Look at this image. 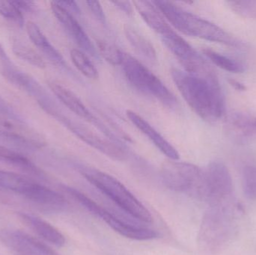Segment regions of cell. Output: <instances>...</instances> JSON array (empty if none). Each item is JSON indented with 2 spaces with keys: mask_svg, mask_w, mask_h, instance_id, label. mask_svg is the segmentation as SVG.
Instances as JSON below:
<instances>
[{
  "mask_svg": "<svg viewBox=\"0 0 256 255\" xmlns=\"http://www.w3.org/2000/svg\"><path fill=\"white\" fill-rule=\"evenodd\" d=\"M0 190L15 203L14 196L43 212L58 214L68 208L67 199L55 190L38 182L32 177L0 170Z\"/></svg>",
  "mask_w": 256,
  "mask_h": 255,
  "instance_id": "7a4b0ae2",
  "label": "cell"
},
{
  "mask_svg": "<svg viewBox=\"0 0 256 255\" xmlns=\"http://www.w3.org/2000/svg\"><path fill=\"white\" fill-rule=\"evenodd\" d=\"M98 52L106 61L112 65H121L124 52L106 41L99 40L97 42Z\"/></svg>",
  "mask_w": 256,
  "mask_h": 255,
  "instance_id": "4316f807",
  "label": "cell"
},
{
  "mask_svg": "<svg viewBox=\"0 0 256 255\" xmlns=\"http://www.w3.org/2000/svg\"><path fill=\"white\" fill-rule=\"evenodd\" d=\"M171 76L188 106L202 119L212 123L221 118L225 106L216 75L200 76L172 68Z\"/></svg>",
  "mask_w": 256,
  "mask_h": 255,
  "instance_id": "6da1fadb",
  "label": "cell"
},
{
  "mask_svg": "<svg viewBox=\"0 0 256 255\" xmlns=\"http://www.w3.org/2000/svg\"><path fill=\"white\" fill-rule=\"evenodd\" d=\"M244 193L248 199H256V167L246 166L244 169L242 178Z\"/></svg>",
  "mask_w": 256,
  "mask_h": 255,
  "instance_id": "f1b7e54d",
  "label": "cell"
},
{
  "mask_svg": "<svg viewBox=\"0 0 256 255\" xmlns=\"http://www.w3.org/2000/svg\"><path fill=\"white\" fill-rule=\"evenodd\" d=\"M166 47L174 55L185 71L200 76L216 74L210 64L172 27L160 34Z\"/></svg>",
  "mask_w": 256,
  "mask_h": 255,
  "instance_id": "9c48e42d",
  "label": "cell"
},
{
  "mask_svg": "<svg viewBox=\"0 0 256 255\" xmlns=\"http://www.w3.org/2000/svg\"><path fill=\"white\" fill-rule=\"evenodd\" d=\"M204 55L208 59L210 60L215 65L219 67L220 68L226 70V71L231 72L234 73H242L245 70L244 66L242 63L222 55L216 51L212 50L210 49H203Z\"/></svg>",
  "mask_w": 256,
  "mask_h": 255,
  "instance_id": "d4e9b609",
  "label": "cell"
},
{
  "mask_svg": "<svg viewBox=\"0 0 256 255\" xmlns=\"http://www.w3.org/2000/svg\"><path fill=\"white\" fill-rule=\"evenodd\" d=\"M62 188L88 212L102 219L110 228L121 236L128 239L138 241H152L158 238V234L155 231L147 228L135 226L124 221V220H121L116 216L111 214L109 211L98 205L88 196L78 191L76 189L72 188L67 186H62Z\"/></svg>",
  "mask_w": 256,
  "mask_h": 255,
  "instance_id": "ba28073f",
  "label": "cell"
},
{
  "mask_svg": "<svg viewBox=\"0 0 256 255\" xmlns=\"http://www.w3.org/2000/svg\"><path fill=\"white\" fill-rule=\"evenodd\" d=\"M48 113L60 121L62 124L64 125V127H67L82 142L102 154H104L106 157L118 161H122L127 157V153L121 145L112 141L104 139L88 127H85L80 123L73 121L68 117L63 115L56 106L50 109Z\"/></svg>",
  "mask_w": 256,
  "mask_h": 255,
  "instance_id": "30bf717a",
  "label": "cell"
},
{
  "mask_svg": "<svg viewBox=\"0 0 256 255\" xmlns=\"http://www.w3.org/2000/svg\"><path fill=\"white\" fill-rule=\"evenodd\" d=\"M16 5L19 7L21 11H26V10H32L34 7V2L28 1H14Z\"/></svg>",
  "mask_w": 256,
  "mask_h": 255,
  "instance_id": "d590c367",
  "label": "cell"
},
{
  "mask_svg": "<svg viewBox=\"0 0 256 255\" xmlns=\"http://www.w3.org/2000/svg\"><path fill=\"white\" fill-rule=\"evenodd\" d=\"M168 23L179 31L192 37L226 46L240 47L242 43L216 24L203 19L172 1H153Z\"/></svg>",
  "mask_w": 256,
  "mask_h": 255,
  "instance_id": "3957f363",
  "label": "cell"
},
{
  "mask_svg": "<svg viewBox=\"0 0 256 255\" xmlns=\"http://www.w3.org/2000/svg\"><path fill=\"white\" fill-rule=\"evenodd\" d=\"M50 5L54 16L80 47L81 50L93 58H98L100 55L97 49L74 15L62 7L57 1H51Z\"/></svg>",
  "mask_w": 256,
  "mask_h": 255,
  "instance_id": "5bb4252c",
  "label": "cell"
},
{
  "mask_svg": "<svg viewBox=\"0 0 256 255\" xmlns=\"http://www.w3.org/2000/svg\"><path fill=\"white\" fill-rule=\"evenodd\" d=\"M22 235L27 243L37 252L39 255H60L55 250H52L49 246L39 241L37 238H33L24 232H22Z\"/></svg>",
  "mask_w": 256,
  "mask_h": 255,
  "instance_id": "4dcf8cb0",
  "label": "cell"
},
{
  "mask_svg": "<svg viewBox=\"0 0 256 255\" xmlns=\"http://www.w3.org/2000/svg\"><path fill=\"white\" fill-rule=\"evenodd\" d=\"M12 49L18 58L26 61L34 67L38 68H44L46 67V64L42 57L28 45L20 40H14L12 43Z\"/></svg>",
  "mask_w": 256,
  "mask_h": 255,
  "instance_id": "484cf974",
  "label": "cell"
},
{
  "mask_svg": "<svg viewBox=\"0 0 256 255\" xmlns=\"http://www.w3.org/2000/svg\"><path fill=\"white\" fill-rule=\"evenodd\" d=\"M204 200L209 206L230 205L233 191L232 179L226 166L214 161L204 171Z\"/></svg>",
  "mask_w": 256,
  "mask_h": 255,
  "instance_id": "8fae6325",
  "label": "cell"
},
{
  "mask_svg": "<svg viewBox=\"0 0 256 255\" xmlns=\"http://www.w3.org/2000/svg\"><path fill=\"white\" fill-rule=\"evenodd\" d=\"M48 85L54 95L73 113L96 126L104 134L109 137L112 142H118V139H116L115 136L110 130V129L106 127L102 121H99V119H98L88 110V108L82 103V100L72 90L56 81H50L48 82Z\"/></svg>",
  "mask_w": 256,
  "mask_h": 255,
  "instance_id": "4fadbf2b",
  "label": "cell"
},
{
  "mask_svg": "<svg viewBox=\"0 0 256 255\" xmlns=\"http://www.w3.org/2000/svg\"><path fill=\"white\" fill-rule=\"evenodd\" d=\"M228 7L240 16L256 19V1H228Z\"/></svg>",
  "mask_w": 256,
  "mask_h": 255,
  "instance_id": "f546056e",
  "label": "cell"
},
{
  "mask_svg": "<svg viewBox=\"0 0 256 255\" xmlns=\"http://www.w3.org/2000/svg\"><path fill=\"white\" fill-rule=\"evenodd\" d=\"M226 127L230 136L238 143H246L256 137L255 117L232 114L226 120Z\"/></svg>",
  "mask_w": 256,
  "mask_h": 255,
  "instance_id": "d6986e66",
  "label": "cell"
},
{
  "mask_svg": "<svg viewBox=\"0 0 256 255\" xmlns=\"http://www.w3.org/2000/svg\"><path fill=\"white\" fill-rule=\"evenodd\" d=\"M0 241L14 255H39L26 241L21 231L1 230Z\"/></svg>",
  "mask_w": 256,
  "mask_h": 255,
  "instance_id": "7402d4cb",
  "label": "cell"
},
{
  "mask_svg": "<svg viewBox=\"0 0 256 255\" xmlns=\"http://www.w3.org/2000/svg\"><path fill=\"white\" fill-rule=\"evenodd\" d=\"M27 34L31 40L32 43L51 61L58 67H62L64 70H68L67 63L63 58L62 54L57 50L56 48L48 40V37L44 34L43 31L39 28L38 25L34 22H27Z\"/></svg>",
  "mask_w": 256,
  "mask_h": 255,
  "instance_id": "ac0fdd59",
  "label": "cell"
},
{
  "mask_svg": "<svg viewBox=\"0 0 256 255\" xmlns=\"http://www.w3.org/2000/svg\"><path fill=\"white\" fill-rule=\"evenodd\" d=\"M122 68L126 79L135 89L150 96L170 108L177 104V98L166 85L148 67L130 54L124 52Z\"/></svg>",
  "mask_w": 256,
  "mask_h": 255,
  "instance_id": "8992f818",
  "label": "cell"
},
{
  "mask_svg": "<svg viewBox=\"0 0 256 255\" xmlns=\"http://www.w3.org/2000/svg\"><path fill=\"white\" fill-rule=\"evenodd\" d=\"M0 15L10 22L19 25L24 23V14L14 1L0 0Z\"/></svg>",
  "mask_w": 256,
  "mask_h": 255,
  "instance_id": "83f0119b",
  "label": "cell"
},
{
  "mask_svg": "<svg viewBox=\"0 0 256 255\" xmlns=\"http://www.w3.org/2000/svg\"><path fill=\"white\" fill-rule=\"evenodd\" d=\"M112 4L120 9L121 11L124 12L127 15H131L134 11L132 4L130 1H112Z\"/></svg>",
  "mask_w": 256,
  "mask_h": 255,
  "instance_id": "e575fe53",
  "label": "cell"
},
{
  "mask_svg": "<svg viewBox=\"0 0 256 255\" xmlns=\"http://www.w3.org/2000/svg\"><path fill=\"white\" fill-rule=\"evenodd\" d=\"M228 83L231 85L232 88H234V89L237 90L238 91H246V85H244L243 83H242L240 82H238V80H236L234 79H228Z\"/></svg>",
  "mask_w": 256,
  "mask_h": 255,
  "instance_id": "8d00e7d4",
  "label": "cell"
},
{
  "mask_svg": "<svg viewBox=\"0 0 256 255\" xmlns=\"http://www.w3.org/2000/svg\"><path fill=\"white\" fill-rule=\"evenodd\" d=\"M0 162L14 166L25 172L28 176L42 181H48V178L31 160L20 153L0 145Z\"/></svg>",
  "mask_w": 256,
  "mask_h": 255,
  "instance_id": "ffe728a7",
  "label": "cell"
},
{
  "mask_svg": "<svg viewBox=\"0 0 256 255\" xmlns=\"http://www.w3.org/2000/svg\"><path fill=\"white\" fill-rule=\"evenodd\" d=\"M127 117L131 123L170 160L177 161L180 158L176 148L168 142L159 132L156 131L146 120L134 111L128 110Z\"/></svg>",
  "mask_w": 256,
  "mask_h": 255,
  "instance_id": "2e32d148",
  "label": "cell"
},
{
  "mask_svg": "<svg viewBox=\"0 0 256 255\" xmlns=\"http://www.w3.org/2000/svg\"><path fill=\"white\" fill-rule=\"evenodd\" d=\"M0 139L26 149H42L46 146L45 138L20 120L0 115Z\"/></svg>",
  "mask_w": 256,
  "mask_h": 255,
  "instance_id": "7c38bea8",
  "label": "cell"
},
{
  "mask_svg": "<svg viewBox=\"0 0 256 255\" xmlns=\"http://www.w3.org/2000/svg\"><path fill=\"white\" fill-rule=\"evenodd\" d=\"M143 20L152 30L160 35L170 28L168 22L153 1H135L134 2Z\"/></svg>",
  "mask_w": 256,
  "mask_h": 255,
  "instance_id": "44dd1931",
  "label": "cell"
},
{
  "mask_svg": "<svg viewBox=\"0 0 256 255\" xmlns=\"http://www.w3.org/2000/svg\"><path fill=\"white\" fill-rule=\"evenodd\" d=\"M86 4L94 17L102 23H106V16L100 1H87Z\"/></svg>",
  "mask_w": 256,
  "mask_h": 255,
  "instance_id": "1f68e13d",
  "label": "cell"
},
{
  "mask_svg": "<svg viewBox=\"0 0 256 255\" xmlns=\"http://www.w3.org/2000/svg\"><path fill=\"white\" fill-rule=\"evenodd\" d=\"M124 34L130 44L138 54L149 61H156L158 56L154 46L146 36L143 35L132 25H128L124 26Z\"/></svg>",
  "mask_w": 256,
  "mask_h": 255,
  "instance_id": "603a6c76",
  "label": "cell"
},
{
  "mask_svg": "<svg viewBox=\"0 0 256 255\" xmlns=\"http://www.w3.org/2000/svg\"><path fill=\"white\" fill-rule=\"evenodd\" d=\"M0 69L2 76L10 83L22 88L36 97L38 101L48 95L42 86L27 73L21 71L10 59L2 45L0 43Z\"/></svg>",
  "mask_w": 256,
  "mask_h": 255,
  "instance_id": "9a60e30c",
  "label": "cell"
},
{
  "mask_svg": "<svg viewBox=\"0 0 256 255\" xmlns=\"http://www.w3.org/2000/svg\"><path fill=\"white\" fill-rule=\"evenodd\" d=\"M160 176L168 190L204 200V171L196 165L171 160L162 165Z\"/></svg>",
  "mask_w": 256,
  "mask_h": 255,
  "instance_id": "52a82bcc",
  "label": "cell"
},
{
  "mask_svg": "<svg viewBox=\"0 0 256 255\" xmlns=\"http://www.w3.org/2000/svg\"><path fill=\"white\" fill-rule=\"evenodd\" d=\"M0 115L2 116L9 117L18 120V117L9 106L8 103L0 96Z\"/></svg>",
  "mask_w": 256,
  "mask_h": 255,
  "instance_id": "d6a6232c",
  "label": "cell"
},
{
  "mask_svg": "<svg viewBox=\"0 0 256 255\" xmlns=\"http://www.w3.org/2000/svg\"><path fill=\"white\" fill-rule=\"evenodd\" d=\"M233 226V214L230 205L209 206L198 232L200 248L208 253L220 251L231 238Z\"/></svg>",
  "mask_w": 256,
  "mask_h": 255,
  "instance_id": "5b68a950",
  "label": "cell"
},
{
  "mask_svg": "<svg viewBox=\"0 0 256 255\" xmlns=\"http://www.w3.org/2000/svg\"><path fill=\"white\" fill-rule=\"evenodd\" d=\"M70 58L75 67L84 76L91 79H96L98 77V70L84 51L78 49H72L70 51Z\"/></svg>",
  "mask_w": 256,
  "mask_h": 255,
  "instance_id": "cb8c5ba5",
  "label": "cell"
},
{
  "mask_svg": "<svg viewBox=\"0 0 256 255\" xmlns=\"http://www.w3.org/2000/svg\"><path fill=\"white\" fill-rule=\"evenodd\" d=\"M78 172L126 214L138 221L152 223L150 211L118 180L105 172L84 165H76Z\"/></svg>",
  "mask_w": 256,
  "mask_h": 255,
  "instance_id": "277c9868",
  "label": "cell"
},
{
  "mask_svg": "<svg viewBox=\"0 0 256 255\" xmlns=\"http://www.w3.org/2000/svg\"><path fill=\"white\" fill-rule=\"evenodd\" d=\"M57 2L64 7L68 11L70 12L72 14H80L81 12L80 8L78 3L74 1H58Z\"/></svg>",
  "mask_w": 256,
  "mask_h": 255,
  "instance_id": "836d02e7",
  "label": "cell"
},
{
  "mask_svg": "<svg viewBox=\"0 0 256 255\" xmlns=\"http://www.w3.org/2000/svg\"><path fill=\"white\" fill-rule=\"evenodd\" d=\"M255 125H256V117H255Z\"/></svg>",
  "mask_w": 256,
  "mask_h": 255,
  "instance_id": "74e56055",
  "label": "cell"
},
{
  "mask_svg": "<svg viewBox=\"0 0 256 255\" xmlns=\"http://www.w3.org/2000/svg\"><path fill=\"white\" fill-rule=\"evenodd\" d=\"M16 217L26 226L48 244L58 248L66 245V239L64 235L48 222L24 212H18Z\"/></svg>",
  "mask_w": 256,
  "mask_h": 255,
  "instance_id": "e0dca14e",
  "label": "cell"
}]
</instances>
